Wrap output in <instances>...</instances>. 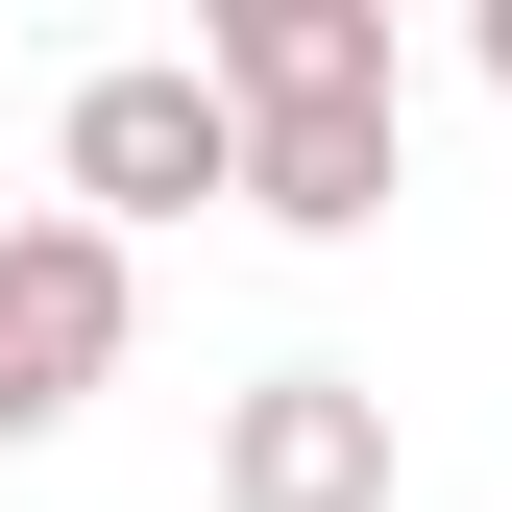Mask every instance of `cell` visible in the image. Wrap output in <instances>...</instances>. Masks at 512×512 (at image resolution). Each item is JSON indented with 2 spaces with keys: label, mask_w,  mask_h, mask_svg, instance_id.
<instances>
[{
  "label": "cell",
  "mask_w": 512,
  "mask_h": 512,
  "mask_svg": "<svg viewBox=\"0 0 512 512\" xmlns=\"http://www.w3.org/2000/svg\"><path fill=\"white\" fill-rule=\"evenodd\" d=\"M49 171H74V220H98V244H147V220L244 196V98L196 74V49H122V74L49 98Z\"/></svg>",
  "instance_id": "1"
},
{
  "label": "cell",
  "mask_w": 512,
  "mask_h": 512,
  "mask_svg": "<svg viewBox=\"0 0 512 512\" xmlns=\"http://www.w3.org/2000/svg\"><path fill=\"white\" fill-rule=\"evenodd\" d=\"M122 317H147V293H122V244H98L74 196L0 220V439H74V415L122 391Z\"/></svg>",
  "instance_id": "2"
},
{
  "label": "cell",
  "mask_w": 512,
  "mask_h": 512,
  "mask_svg": "<svg viewBox=\"0 0 512 512\" xmlns=\"http://www.w3.org/2000/svg\"><path fill=\"white\" fill-rule=\"evenodd\" d=\"M220 512H391V391L366 366H244L220 391Z\"/></svg>",
  "instance_id": "3"
},
{
  "label": "cell",
  "mask_w": 512,
  "mask_h": 512,
  "mask_svg": "<svg viewBox=\"0 0 512 512\" xmlns=\"http://www.w3.org/2000/svg\"><path fill=\"white\" fill-rule=\"evenodd\" d=\"M196 74H220L244 122H366V98H391V0H220Z\"/></svg>",
  "instance_id": "4"
},
{
  "label": "cell",
  "mask_w": 512,
  "mask_h": 512,
  "mask_svg": "<svg viewBox=\"0 0 512 512\" xmlns=\"http://www.w3.org/2000/svg\"><path fill=\"white\" fill-rule=\"evenodd\" d=\"M415 196V122L366 98V122H244V220H293V244H366Z\"/></svg>",
  "instance_id": "5"
},
{
  "label": "cell",
  "mask_w": 512,
  "mask_h": 512,
  "mask_svg": "<svg viewBox=\"0 0 512 512\" xmlns=\"http://www.w3.org/2000/svg\"><path fill=\"white\" fill-rule=\"evenodd\" d=\"M464 74H488V98H512V0H488V25H464Z\"/></svg>",
  "instance_id": "6"
}]
</instances>
